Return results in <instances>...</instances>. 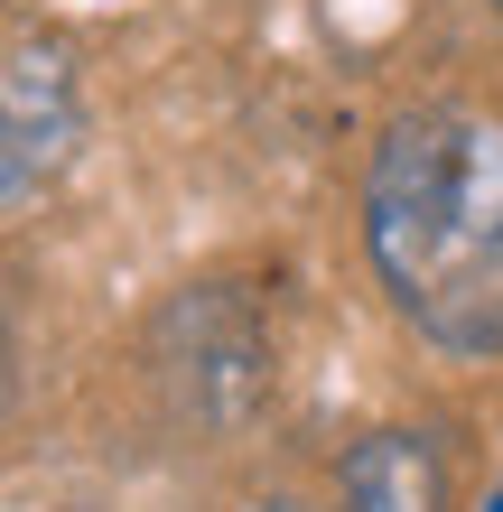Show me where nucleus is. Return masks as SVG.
Segmentation results:
<instances>
[{"instance_id": "2", "label": "nucleus", "mask_w": 503, "mask_h": 512, "mask_svg": "<svg viewBox=\"0 0 503 512\" xmlns=\"http://www.w3.org/2000/svg\"><path fill=\"white\" fill-rule=\"evenodd\" d=\"M75 140H84V103H75L66 47L56 38H19L10 66H0V196H10V215L38 205L56 177H66Z\"/></svg>"}, {"instance_id": "5", "label": "nucleus", "mask_w": 503, "mask_h": 512, "mask_svg": "<svg viewBox=\"0 0 503 512\" xmlns=\"http://www.w3.org/2000/svg\"><path fill=\"white\" fill-rule=\"evenodd\" d=\"M485 512H503V494H494V503H485Z\"/></svg>"}, {"instance_id": "1", "label": "nucleus", "mask_w": 503, "mask_h": 512, "mask_svg": "<svg viewBox=\"0 0 503 512\" xmlns=\"http://www.w3.org/2000/svg\"><path fill=\"white\" fill-rule=\"evenodd\" d=\"M364 252L401 326L438 354H503V122L466 103L401 112L364 168Z\"/></svg>"}, {"instance_id": "4", "label": "nucleus", "mask_w": 503, "mask_h": 512, "mask_svg": "<svg viewBox=\"0 0 503 512\" xmlns=\"http://www.w3.org/2000/svg\"><path fill=\"white\" fill-rule=\"evenodd\" d=\"M252 512H299V503H252Z\"/></svg>"}, {"instance_id": "6", "label": "nucleus", "mask_w": 503, "mask_h": 512, "mask_svg": "<svg viewBox=\"0 0 503 512\" xmlns=\"http://www.w3.org/2000/svg\"><path fill=\"white\" fill-rule=\"evenodd\" d=\"M494 10H503V0H494Z\"/></svg>"}, {"instance_id": "3", "label": "nucleus", "mask_w": 503, "mask_h": 512, "mask_svg": "<svg viewBox=\"0 0 503 512\" xmlns=\"http://www.w3.org/2000/svg\"><path fill=\"white\" fill-rule=\"evenodd\" d=\"M336 494H345V512H457L448 457H438L420 429H373V438H354L345 466H336Z\"/></svg>"}]
</instances>
